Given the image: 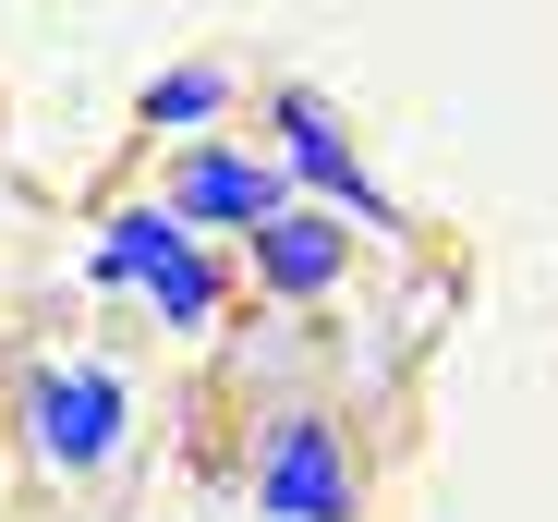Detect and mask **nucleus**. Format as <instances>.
I'll use <instances>...</instances> for the list:
<instances>
[{
  "instance_id": "obj_1",
  "label": "nucleus",
  "mask_w": 558,
  "mask_h": 522,
  "mask_svg": "<svg viewBox=\"0 0 558 522\" xmlns=\"http://www.w3.org/2000/svg\"><path fill=\"white\" fill-rule=\"evenodd\" d=\"M98 280H122V292H146L158 304V328H207L219 316V255H195V219L182 207H122L110 231H98Z\"/></svg>"
},
{
  "instance_id": "obj_2",
  "label": "nucleus",
  "mask_w": 558,
  "mask_h": 522,
  "mask_svg": "<svg viewBox=\"0 0 558 522\" xmlns=\"http://www.w3.org/2000/svg\"><path fill=\"white\" fill-rule=\"evenodd\" d=\"M122 425H134V401H122L110 365H37L25 377V450L49 474H98L122 450Z\"/></svg>"
},
{
  "instance_id": "obj_3",
  "label": "nucleus",
  "mask_w": 558,
  "mask_h": 522,
  "mask_svg": "<svg viewBox=\"0 0 558 522\" xmlns=\"http://www.w3.org/2000/svg\"><path fill=\"white\" fill-rule=\"evenodd\" d=\"M255 522H352V438L328 413H279L255 450Z\"/></svg>"
},
{
  "instance_id": "obj_4",
  "label": "nucleus",
  "mask_w": 558,
  "mask_h": 522,
  "mask_svg": "<svg viewBox=\"0 0 558 522\" xmlns=\"http://www.w3.org/2000/svg\"><path fill=\"white\" fill-rule=\"evenodd\" d=\"M243 243H255V255H243L255 292H279V304H328L340 268H352V231H340L328 207H279V219H255Z\"/></svg>"
},
{
  "instance_id": "obj_5",
  "label": "nucleus",
  "mask_w": 558,
  "mask_h": 522,
  "mask_svg": "<svg viewBox=\"0 0 558 522\" xmlns=\"http://www.w3.org/2000/svg\"><path fill=\"white\" fill-rule=\"evenodd\" d=\"M170 207L195 219V231H255L292 207V183H279V158H243V146H195V158H170Z\"/></svg>"
},
{
  "instance_id": "obj_6",
  "label": "nucleus",
  "mask_w": 558,
  "mask_h": 522,
  "mask_svg": "<svg viewBox=\"0 0 558 522\" xmlns=\"http://www.w3.org/2000/svg\"><path fill=\"white\" fill-rule=\"evenodd\" d=\"M279 146H292V158H279V170H292V183H316L328 207H352L364 231H401V207L377 195V183H364V170H352V146H340V122L304 98V85H279Z\"/></svg>"
},
{
  "instance_id": "obj_7",
  "label": "nucleus",
  "mask_w": 558,
  "mask_h": 522,
  "mask_svg": "<svg viewBox=\"0 0 558 522\" xmlns=\"http://www.w3.org/2000/svg\"><path fill=\"white\" fill-rule=\"evenodd\" d=\"M207 110H231V61H182V73H158V85H146V122H158V134L207 122Z\"/></svg>"
}]
</instances>
